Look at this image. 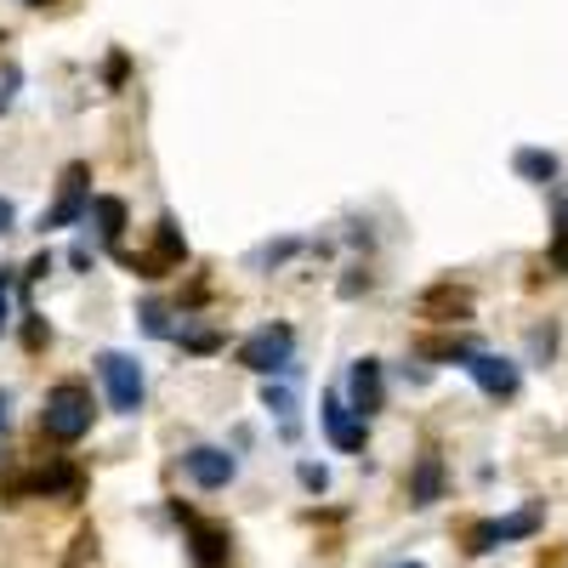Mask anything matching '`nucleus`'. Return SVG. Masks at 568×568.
<instances>
[{"instance_id": "obj_2", "label": "nucleus", "mask_w": 568, "mask_h": 568, "mask_svg": "<svg viewBox=\"0 0 568 568\" xmlns=\"http://www.w3.org/2000/svg\"><path fill=\"white\" fill-rule=\"evenodd\" d=\"M136 278H165L171 267H182L187 262V240H182V227H176V216H160L154 222V245L149 251H114Z\"/></svg>"}, {"instance_id": "obj_34", "label": "nucleus", "mask_w": 568, "mask_h": 568, "mask_svg": "<svg viewBox=\"0 0 568 568\" xmlns=\"http://www.w3.org/2000/svg\"><path fill=\"white\" fill-rule=\"evenodd\" d=\"M7 40H12V34H7V29H0V45H7Z\"/></svg>"}, {"instance_id": "obj_5", "label": "nucleus", "mask_w": 568, "mask_h": 568, "mask_svg": "<svg viewBox=\"0 0 568 568\" xmlns=\"http://www.w3.org/2000/svg\"><path fill=\"white\" fill-rule=\"evenodd\" d=\"M171 511H176V524L187 529V557H194V568H227L233 562V535L222 524H205V517H194L182 500Z\"/></svg>"}, {"instance_id": "obj_30", "label": "nucleus", "mask_w": 568, "mask_h": 568, "mask_svg": "<svg viewBox=\"0 0 568 568\" xmlns=\"http://www.w3.org/2000/svg\"><path fill=\"white\" fill-rule=\"evenodd\" d=\"M0 433H7V393H0Z\"/></svg>"}, {"instance_id": "obj_23", "label": "nucleus", "mask_w": 568, "mask_h": 568, "mask_svg": "<svg viewBox=\"0 0 568 568\" xmlns=\"http://www.w3.org/2000/svg\"><path fill=\"white\" fill-rule=\"evenodd\" d=\"M546 262H551V273H568V227H562V222H557V240H551Z\"/></svg>"}, {"instance_id": "obj_22", "label": "nucleus", "mask_w": 568, "mask_h": 568, "mask_svg": "<svg viewBox=\"0 0 568 568\" xmlns=\"http://www.w3.org/2000/svg\"><path fill=\"white\" fill-rule=\"evenodd\" d=\"M296 478H302V489H313V495H324V489H329V471H324V466H313V460H302V466H296Z\"/></svg>"}, {"instance_id": "obj_35", "label": "nucleus", "mask_w": 568, "mask_h": 568, "mask_svg": "<svg viewBox=\"0 0 568 568\" xmlns=\"http://www.w3.org/2000/svg\"><path fill=\"white\" fill-rule=\"evenodd\" d=\"M29 7H34V0H29Z\"/></svg>"}, {"instance_id": "obj_32", "label": "nucleus", "mask_w": 568, "mask_h": 568, "mask_svg": "<svg viewBox=\"0 0 568 568\" xmlns=\"http://www.w3.org/2000/svg\"><path fill=\"white\" fill-rule=\"evenodd\" d=\"M34 7H58V0H34Z\"/></svg>"}, {"instance_id": "obj_16", "label": "nucleus", "mask_w": 568, "mask_h": 568, "mask_svg": "<svg viewBox=\"0 0 568 568\" xmlns=\"http://www.w3.org/2000/svg\"><path fill=\"white\" fill-rule=\"evenodd\" d=\"M511 171L524 176V182H551V176H557V154H546V149H517V154H511Z\"/></svg>"}, {"instance_id": "obj_25", "label": "nucleus", "mask_w": 568, "mask_h": 568, "mask_svg": "<svg viewBox=\"0 0 568 568\" xmlns=\"http://www.w3.org/2000/svg\"><path fill=\"white\" fill-rule=\"evenodd\" d=\"M45 273H52V251L29 256V267H23V284H34V278H45Z\"/></svg>"}, {"instance_id": "obj_28", "label": "nucleus", "mask_w": 568, "mask_h": 568, "mask_svg": "<svg viewBox=\"0 0 568 568\" xmlns=\"http://www.w3.org/2000/svg\"><path fill=\"white\" fill-rule=\"evenodd\" d=\"M12 91H18V69H7V74H0V114L12 109Z\"/></svg>"}, {"instance_id": "obj_11", "label": "nucleus", "mask_w": 568, "mask_h": 568, "mask_svg": "<svg viewBox=\"0 0 568 568\" xmlns=\"http://www.w3.org/2000/svg\"><path fill=\"white\" fill-rule=\"evenodd\" d=\"M182 471H187L200 489H227L233 471H240V460H233L227 449H216V444H194V449L182 455Z\"/></svg>"}, {"instance_id": "obj_8", "label": "nucleus", "mask_w": 568, "mask_h": 568, "mask_svg": "<svg viewBox=\"0 0 568 568\" xmlns=\"http://www.w3.org/2000/svg\"><path fill=\"white\" fill-rule=\"evenodd\" d=\"M7 495L18 500H58V495H80V471L69 460H45L34 471H23V478L7 484Z\"/></svg>"}, {"instance_id": "obj_18", "label": "nucleus", "mask_w": 568, "mask_h": 568, "mask_svg": "<svg viewBox=\"0 0 568 568\" xmlns=\"http://www.w3.org/2000/svg\"><path fill=\"white\" fill-rule=\"evenodd\" d=\"M176 342H182L187 353H216V347H222V336H216V329H187V324L176 329Z\"/></svg>"}, {"instance_id": "obj_26", "label": "nucleus", "mask_w": 568, "mask_h": 568, "mask_svg": "<svg viewBox=\"0 0 568 568\" xmlns=\"http://www.w3.org/2000/svg\"><path fill=\"white\" fill-rule=\"evenodd\" d=\"M529 347L540 353V358H551V347H557V329L546 324V329H535V336H529Z\"/></svg>"}, {"instance_id": "obj_27", "label": "nucleus", "mask_w": 568, "mask_h": 568, "mask_svg": "<svg viewBox=\"0 0 568 568\" xmlns=\"http://www.w3.org/2000/svg\"><path fill=\"white\" fill-rule=\"evenodd\" d=\"M7 291H12V273H7V267H0V329H7V324H12V302H7Z\"/></svg>"}, {"instance_id": "obj_31", "label": "nucleus", "mask_w": 568, "mask_h": 568, "mask_svg": "<svg viewBox=\"0 0 568 568\" xmlns=\"http://www.w3.org/2000/svg\"><path fill=\"white\" fill-rule=\"evenodd\" d=\"M557 222H562V227H568V205H562V211H557Z\"/></svg>"}, {"instance_id": "obj_33", "label": "nucleus", "mask_w": 568, "mask_h": 568, "mask_svg": "<svg viewBox=\"0 0 568 568\" xmlns=\"http://www.w3.org/2000/svg\"><path fill=\"white\" fill-rule=\"evenodd\" d=\"M398 568H426V562H398Z\"/></svg>"}, {"instance_id": "obj_12", "label": "nucleus", "mask_w": 568, "mask_h": 568, "mask_svg": "<svg viewBox=\"0 0 568 568\" xmlns=\"http://www.w3.org/2000/svg\"><path fill=\"white\" fill-rule=\"evenodd\" d=\"M347 404L369 420V415H382V404H387V387H382V358H358L353 369H347Z\"/></svg>"}, {"instance_id": "obj_14", "label": "nucleus", "mask_w": 568, "mask_h": 568, "mask_svg": "<svg viewBox=\"0 0 568 568\" xmlns=\"http://www.w3.org/2000/svg\"><path fill=\"white\" fill-rule=\"evenodd\" d=\"M91 227H98V240L109 251H120V240H125V200L98 194V200H91Z\"/></svg>"}, {"instance_id": "obj_21", "label": "nucleus", "mask_w": 568, "mask_h": 568, "mask_svg": "<svg viewBox=\"0 0 568 568\" xmlns=\"http://www.w3.org/2000/svg\"><path fill=\"white\" fill-rule=\"evenodd\" d=\"M125 74H131V58H125V52H109V63H103V85H109V91H120V85H125Z\"/></svg>"}, {"instance_id": "obj_29", "label": "nucleus", "mask_w": 568, "mask_h": 568, "mask_svg": "<svg viewBox=\"0 0 568 568\" xmlns=\"http://www.w3.org/2000/svg\"><path fill=\"white\" fill-rule=\"evenodd\" d=\"M12 222H18V211H12V200H0V233H12Z\"/></svg>"}, {"instance_id": "obj_3", "label": "nucleus", "mask_w": 568, "mask_h": 568, "mask_svg": "<svg viewBox=\"0 0 568 568\" xmlns=\"http://www.w3.org/2000/svg\"><path fill=\"white\" fill-rule=\"evenodd\" d=\"M291 353H296V329L291 324H262L256 336L240 342V364L256 369V375H278L291 369Z\"/></svg>"}, {"instance_id": "obj_1", "label": "nucleus", "mask_w": 568, "mask_h": 568, "mask_svg": "<svg viewBox=\"0 0 568 568\" xmlns=\"http://www.w3.org/2000/svg\"><path fill=\"white\" fill-rule=\"evenodd\" d=\"M98 420V404H91V387L85 382H58L45 393V409H40V433L52 444H80Z\"/></svg>"}, {"instance_id": "obj_7", "label": "nucleus", "mask_w": 568, "mask_h": 568, "mask_svg": "<svg viewBox=\"0 0 568 568\" xmlns=\"http://www.w3.org/2000/svg\"><path fill=\"white\" fill-rule=\"evenodd\" d=\"M318 420H324V438L336 444L342 455H364V444H369V420H364V415H358L342 393H324Z\"/></svg>"}, {"instance_id": "obj_6", "label": "nucleus", "mask_w": 568, "mask_h": 568, "mask_svg": "<svg viewBox=\"0 0 568 568\" xmlns=\"http://www.w3.org/2000/svg\"><path fill=\"white\" fill-rule=\"evenodd\" d=\"M80 216H91V165H85V160L63 165V176H58V200H52V211L40 216V227H74Z\"/></svg>"}, {"instance_id": "obj_20", "label": "nucleus", "mask_w": 568, "mask_h": 568, "mask_svg": "<svg viewBox=\"0 0 568 568\" xmlns=\"http://www.w3.org/2000/svg\"><path fill=\"white\" fill-rule=\"evenodd\" d=\"M23 347H29V353H40V347H52V324H45V318H34V313H29V324H23Z\"/></svg>"}, {"instance_id": "obj_9", "label": "nucleus", "mask_w": 568, "mask_h": 568, "mask_svg": "<svg viewBox=\"0 0 568 568\" xmlns=\"http://www.w3.org/2000/svg\"><path fill=\"white\" fill-rule=\"evenodd\" d=\"M415 313L433 318V324H466L471 318V291L455 284V278H438V284H426V291L415 296Z\"/></svg>"}, {"instance_id": "obj_4", "label": "nucleus", "mask_w": 568, "mask_h": 568, "mask_svg": "<svg viewBox=\"0 0 568 568\" xmlns=\"http://www.w3.org/2000/svg\"><path fill=\"white\" fill-rule=\"evenodd\" d=\"M98 375H103V393L120 415H136L142 398H149V382H142V364L131 353H103L98 358Z\"/></svg>"}, {"instance_id": "obj_19", "label": "nucleus", "mask_w": 568, "mask_h": 568, "mask_svg": "<svg viewBox=\"0 0 568 568\" xmlns=\"http://www.w3.org/2000/svg\"><path fill=\"white\" fill-rule=\"evenodd\" d=\"M136 318H142V329H149V336H176V329L165 324V307H160V302H142Z\"/></svg>"}, {"instance_id": "obj_15", "label": "nucleus", "mask_w": 568, "mask_h": 568, "mask_svg": "<svg viewBox=\"0 0 568 568\" xmlns=\"http://www.w3.org/2000/svg\"><path fill=\"white\" fill-rule=\"evenodd\" d=\"M415 353H420V358H438V364H460V369H466V358L478 353V347H471L466 336H420V342H415Z\"/></svg>"}, {"instance_id": "obj_10", "label": "nucleus", "mask_w": 568, "mask_h": 568, "mask_svg": "<svg viewBox=\"0 0 568 568\" xmlns=\"http://www.w3.org/2000/svg\"><path fill=\"white\" fill-rule=\"evenodd\" d=\"M466 375H471V382H478L489 398H517V387H524L517 364H511V358H500V353H484V347L466 358Z\"/></svg>"}, {"instance_id": "obj_24", "label": "nucleus", "mask_w": 568, "mask_h": 568, "mask_svg": "<svg viewBox=\"0 0 568 568\" xmlns=\"http://www.w3.org/2000/svg\"><path fill=\"white\" fill-rule=\"evenodd\" d=\"M291 256H296V240H278V245H267V251H262L256 262L267 267V262H291Z\"/></svg>"}, {"instance_id": "obj_13", "label": "nucleus", "mask_w": 568, "mask_h": 568, "mask_svg": "<svg viewBox=\"0 0 568 568\" xmlns=\"http://www.w3.org/2000/svg\"><path fill=\"white\" fill-rule=\"evenodd\" d=\"M433 500H444V455L420 449V460L409 471V506H433Z\"/></svg>"}, {"instance_id": "obj_17", "label": "nucleus", "mask_w": 568, "mask_h": 568, "mask_svg": "<svg viewBox=\"0 0 568 568\" xmlns=\"http://www.w3.org/2000/svg\"><path fill=\"white\" fill-rule=\"evenodd\" d=\"M262 404L284 415V433H296V393H291V387H267V393H262Z\"/></svg>"}]
</instances>
